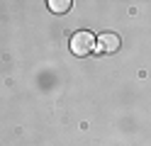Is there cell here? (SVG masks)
Listing matches in <instances>:
<instances>
[{"instance_id": "cell-1", "label": "cell", "mask_w": 151, "mask_h": 146, "mask_svg": "<svg viewBox=\"0 0 151 146\" xmlns=\"http://www.w3.org/2000/svg\"><path fill=\"white\" fill-rule=\"evenodd\" d=\"M93 49H95V37L86 29H81V32H76L71 37V51L76 56H88Z\"/></svg>"}, {"instance_id": "cell-2", "label": "cell", "mask_w": 151, "mask_h": 146, "mask_svg": "<svg viewBox=\"0 0 151 146\" xmlns=\"http://www.w3.org/2000/svg\"><path fill=\"white\" fill-rule=\"evenodd\" d=\"M95 49H98V51H105V54L117 51V49H119V37L115 32H102L95 39Z\"/></svg>"}, {"instance_id": "cell-3", "label": "cell", "mask_w": 151, "mask_h": 146, "mask_svg": "<svg viewBox=\"0 0 151 146\" xmlns=\"http://www.w3.org/2000/svg\"><path fill=\"white\" fill-rule=\"evenodd\" d=\"M49 10H51V12L63 15V12L71 10V0H49Z\"/></svg>"}]
</instances>
